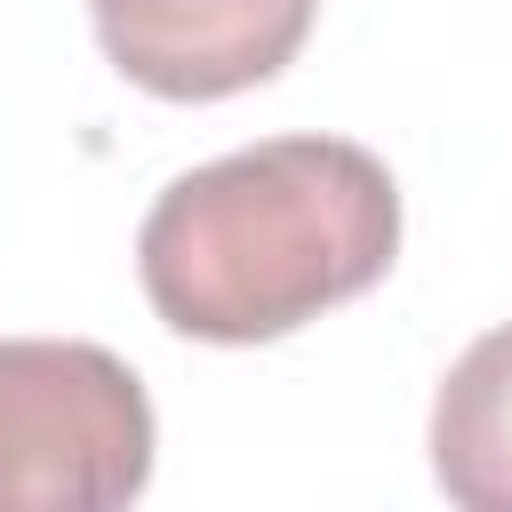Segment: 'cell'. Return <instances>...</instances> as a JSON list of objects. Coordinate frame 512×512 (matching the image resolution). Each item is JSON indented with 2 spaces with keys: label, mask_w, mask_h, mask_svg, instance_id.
<instances>
[{
  "label": "cell",
  "mask_w": 512,
  "mask_h": 512,
  "mask_svg": "<svg viewBox=\"0 0 512 512\" xmlns=\"http://www.w3.org/2000/svg\"><path fill=\"white\" fill-rule=\"evenodd\" d=\"M432 480L464 512H512V320L448 368L432 400Z\"/></svg>",
  "instance_id": "cell-4"
},
{
  "label": "cell",
  "mask_w": 512,
  "mask_h": 512,
  "mask_svg": "<svg viewBox=\"0 0 512 512\" xmlns=\"http://www.w3.org/2000/svg\"><path fill=\"white\" fill-rule=\"evenodd\" d=\"M400 256V184L368 144L272 136L176 176L144 232L136 280L176 336L272 344L328 304L368 296Z\"/></svg>",
  "instance_id": "cell-1"
},
{
  "label": "cell",
  "mask_w": 512,
  "mask_h": 512,
  "mask_svg": "<svg viewBox=\"0 0 512 512\" xmlns=\"http://www.w3.org/2000/svg\"><path fill=\"white\" fill-rule=\"evenodd\" d=\"M152 480V400L72 336H0V512H112Z\"/></svg>",
  "instance_id": "cell-2"
},
{
  "label": "cell",
  "mask_w": 512,
  "mask_h": 512,
  "mask_svg": "<svg viewBox=\"0 0 512 512\" xmlns=\"http://www.w3.org/2000/svg\"><path fill=\"white\" fill-rule=\"evenodd\" d=\"M120 80L168 104H216L296 64L320 0H88Z\"/></svg>",
  "instance_id": "cell-3"
}]
</instances>
